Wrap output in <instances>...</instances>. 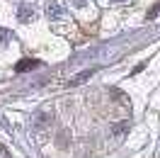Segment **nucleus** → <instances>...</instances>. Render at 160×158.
Here are the masks:
<instances>
[{
  "mask_svg": "<svg viewBox=\"0 0 160 158\" xmlns=\"http://www.w3.org/2000/svg\"><path fill=\"white\" fill-rule=\"evenodd\" d=\"M90 76H92V71H85V73H80V76H75V78H70V85H78L80 80L90 78Z\"/></svg>",
  "mask_w": 160,
  "mask_h": 158,
  "instance_id": "nucleus-2",
  "label": "nucleus"
},
{
  "mask_svg": "<svg viewBox=\"0 0 160 158\" xmlns=\"http://www.w3.org/2000/svg\"><path fill=\"white\" fill-rule=\"evenodd\" d=\"M39 66V61H34V59H22L17 66H15V71L17 73H24V71H32V68H37Z\"/></svg>",
  "mask_w": 160,
  "mask_h": 158,
  "instance_id": "nucleus-1",
  "label": "nucleus"
}]
</instances>
